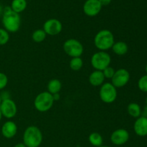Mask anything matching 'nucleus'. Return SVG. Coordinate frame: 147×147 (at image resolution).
Listing matches in <instances>:
<instances>
[{
  "label": "nucleus",
  "mask_w": 147,
  "mask_h": 147,
  "mask_svg": "<svg viewBox=\"0 0 147 147\" xmlns=\"http://www.w3.org/2000/svg\"><path fill=\"white\" fill-rule=\"evenodd\" d=\"M14 147H27L24 144V143H18L16 145H14Z\"/></svg>",
  "instance_id": "nucleus-30"
},
{
  "label": "nucleus",
  "mask_w": 147,
  "mask_h": 147,
  "mask_svg": "<svg viewBox=\"0 0 147 147\" xmlns=\"http://www.w3.org/2000/svg\"><path fill=\"white\" fill-rule=\"evenodd\" d=\"M142 116L147 118V105L146 106H145L143 112H142Z\"/></svg>",
  "instance_id": "nucleus-29"
},
{
  "label": "nucleus",
  "mask_w": 147,
  "mask_h": 147,
  "mask_svg": "<svg viewBox=\"0 0 147 147\" xmlns=\"http://www.w3.org/2000/svg\"><path fill=\"white\" fill-rule=\"evenodd\" d=\"M88 142L92 146L95 147L101 146L103 145V139L101 135L98 132H93L88 136Z\"/></svg>",
  "instance_id": "nucleus-20"
},
{
  "label": "nucleus",
  "mask_w": 147,
  "mask_h": 147,
  "mask_svg": "<svg viewBox=\"0 0 147 147\" xmlns=\"http://www.w3.org/2000/svg\"><path fill=\"white\" fill-rule=\"evenodd\" d=\"M111 49L115 54L117 55L121 56L124 55L128 53L129 47H128V45L125 42L119 41L114 42Z\"/></svg>",
  "instance_id": "nucleus-16"
},
{
  "label": "nucleus",
  "mask_w": 147,
  "mask_h": 147,
  "mask_svg": "<svg viewBox=\"0 0 147 147\" xmlns=\"http://www.w3.org/2000/svg\"><path fill=\"white\" fill-rule=\"evenodd\" d=\"M111 57L106 51H98L94 53L90 59L91 65L95 70L103 71L105 68L110 66Z\"/></svg>",
  "instance_id": "nucleus-5"
},
{
  "label": "nucleus",
  "mask_w": 147,
  "mask_h": 147,
  "mask_svg": "<svg viewBox=\"0 0 147 147\" xmlns=\"http://www.w3.org/2000/svg\"><path fill=\"white\" fill-rule=\"evenodd\" d=\"M129 131L124 129H119L112 132L111 135V142L116 146H121L125 144L129 140Z\"/></svg>",
  "instance_id": "nucleus-11"
},
{
  "label": "nucleus",
  "mask_w": 147,
  "mask_h": 147,
  "mask_svg": "<svg viewBox=\"0 0 147 147\" xmlns=\"http://www.w3.org/2000/svg\"><path fill=\"white\" fill-rule=\"evenodd\" d=\"M128 113L134 118H139L142 116V109L141 106L136 103H130L127 106Z\"/></svg>",
  "instance_id": "nucleus-18"
},
{
  "label": "nucleus",
  "mask_w": 147,
  "mask_h": 147,
  "mask_svg": "<svg viewBox=\"0 0 147 147\" xmlns=\"http://www.w3.org/2000/svg\"><path fill=\"white\" fill-rule=\"evenodd\" d=\"M3 12V9H2V7H1V5L0 4V14H1V13Z\"/></svg>",
  "instance_id": "nucleus-31"
},
{
  "label": "nucleus",
  "mask_w": 147,
  "mask_h": 147,
  "mask_svg": "<svg viewBox=\"0 0 147 147\" xmlns=\"http://www.w3.org/2000/svg\"><path fill=\"white\" fill-rule=\"evenodd\" d=\"M42 139V133L36 126H28L23 134V143L27 147H39Z\"/></svg>",
  "instance_id": "nucleus-2"
},
{
  "label": "nucleus",
  "mask_w": 147,
  "mask_h": 147,
  "mask_svg": "<svg viewBox=\"0 0 147 147\" xmlns=\"http://www.w3.org/2000/svg\"><path fill=\"white\" fill-rule=\"evenodd\" d=\"M99 147H111V146H103V145H102L101 146H99Z\"/></svg>",
  "instance_id": "nucleus-35"
},
{
  "label": "nucleus",
  "mask_w": 147,
  "mask_h": 147,
  "mask_svg": "<svg viewBox=\"0 0 147 147\" xmlns=\"http://www.w3.org/2000/svg\"><path fill=\"white\" fill-rule=\"evenodd\" d=\"M112 0H98V1L100 2V4H101V6H107L109 4H111Z\"/></svg>",
  "instance_id": "nucleus-27"
},
{
  "label": "nucleus",
  "mask_w": 147,
  "mask_h": 147,
  "mask_svg": "<svg viewBox=\"0 0 147 147\" xmlns=\"http://www.w3.org/2000/svg\"><path fill=\"white\" fill-rule=\"evenodd\" d=\"M43 30L47 35L55 36L60 34L63 30V24L57 19H50L43 24Z\"/></svg>",
  "instance_id": "nucleus-10"
},
{
  "label": "nucleus",
  "mask_w": 147,
  "mask_h": 147,
  "mask_svg": "<svg viewBox=\"0 0 147 147\" xmlns=\"http://www.w3.org/2000/svg\"><path fill=\"white\" fill-rule=\"evenodd\" d=\"M118 93L116 88L111 83H103L99 90V97L105 103H112L116 100Z\"/></svg>",
  "instance_id": "nucleus-7"
},
{
  "label": "nucleus",
  "mask_w": 147,
  "mask_h": 147,
  "mask_svg": "<svg viewBox=\"0 0 147 147\" xmlns=\"http://www.w3.org/2000/svg\"><path fill=\"white\" fill-rule=\"evenodd\" d=\"M8 83V78L7 75L0 72V90H3Z\"/></svg>",
  "instance_id": "nucleus-26"
},
{
  "label": "nucleus",
  "mask_w": 147,
  "mask_h": 147,
  "mask_svg": "<svg viewBox=\"0 0 147 147\" xmlns=\"http://www.w3.org/2000/svg\"><path fill=\"white\" fill-rule=\"evenodd\" d=\"M134 130L138 136H147V118L143 116L137 118L134 124Z\"/></svg>",
  "instance_id": "nucleus-14"
},
{
  "label": "nucleus",
  "mask_w": 147,
  "mask_h": 147,
  "mask_svg": "<svg viewBox=\"0 0 147 147\" xmlns=\"http://www.w3.org/2000/svg\"><path fill=\"white\" fill-rule=\"evenodd\" d=\"M0 111L2 116L7 119H12L17 115V106L15 102L11 98L4 99L0 105Z\"/></svg>",
  "instance_id": "nucleus-9"
},
{
  "label": "nucleus",
  "mask_w": 147,
  "mask_h": 147,
  "mask_svg": "<svg viewBox=\"0 0 147 147\" xmlns=\"http://www.w3.org/2000/svg\"><path fill=\"white\" fill-rule=\"evenodd\" d=\"M115 71H116V70H115L113 67H111V66H109L108 67L105 68L102 72H103L105 78L111 79L112 78H113V75H114Z\"/></svg>",
  "instance_id": "nucleus-25"
},
{
  "label": "nucleus",
  "mask_w": 147,
  "mask_h": 147,
  "mask_svg": "<svg viewBox=\"0 0 147 147\" xmlns=\"http://www.w3.org/2000/svg\"><path fill=\"white\" fill-rule=\"evenodd\" d=\"M105 79L103 72L100 70H94L90 73L88 78L89 83L94 87L101 86L104 83Z\"/></svg>",
  "instance_id": "nucleus-15"
},
{
  "label": "nucleus",
  "mask_w": 147,
  "mask_h": 147,
  "mask_svg": "<svg viewBox=\"0 0 147 147\" xmlns=\"http://www.w3.org/2000/svg\"><path fill=\"white\" fill-rule=\"evenodd\" d=\"M130 73L125 68H120L115 71L111 80V83L117 88H123L130 80Z\"/></svg>",
  "instance_id": "nucleus-8"
},
{
  "label": "nucleus",
  "mask_w": 147,
  "mask_h": 147,
  "mask_svg": "<svg viewBox=\"0 0 147 147\" xmlns=\"http://www.w3.org/2000/svg\"><path fill=\"white\" fill-rule=\"evenodd\" d=\"M145 70H146V75H147V64L146 65V67H145Z\"/></svg>",
  "instance_id": "nucleus-34"
},
{
  "label": "nucleus",
  "mask_w": 147,
  "mask_h": 147,
  "mask_svg": "<svg viewBox=\"0 0 147 147\" xmlns=\"http://www.w3.org/2000/svg\"><path fill=\"white\" fill-rule=\"evenodd\" d=\"M1 119H2V114H1V111H0V121H1Z\"/></svg>",
  "instance_id": "nucleus-32"
},
{
  "label": "nucleus",
  "mask_w": 147,
  "mask_h": 147,
  "mask_svg": "<svg viewBox=\"0 0 147 147\" xmlns=\"http://www.w3.org/2000/svg\"><path fill=\"white\" fill-rule=\"evenodd\" d=\"M27 0H13L11 4V9L16 13L22 12L27 8Z\"/></svg>",
  "instance_id": "nucleus-19"
},
{
  "label": "nucleus",
  "mask_w": 147,
  "mask_h": 147,
  "mask_svg": "<svg viewBox=\"0 0 147 147\" xmlns=\"http://www.w3.org/2000/svg\"><path fill=\"white\" fill-rule=\"evenodd\" d=\"M1 131L6 139H12L17 133V126L12 121H7L2 125Z\"/></svg>",
  "instance_id": "nucleus-13"
},
{
  "label": "nucleus",
  "mask_w": 147,
  "mask_h": 147,
  "mask_svg": "<svg viewBox=\"0 0 147 147\" xmlns=\"http://www.w3.org/2000/svg\"><path fill=\"white\" fill-rule=\"evenodd\" d=\"M94 45L100 51H106L111 49L115 42L114 35L109 30H100L94 37Z\"/></svg>",
  "instance_id": "nucleus-3"
},
{
  "label": "nucleus",
  "mask_w": 147,
  "mask_h": 147,
  "mask_svg": "<svg viewBox=\"0 0 147 147\" xmlns=\"http://www.w3.org/2000/svg\"><path fill=\"white\" fill-rule=\"evenodd\" d=\"M102 6L98 0H87L83 4V11L88 17H95L101 11Z\"/></svg>",
  "instance_id": "nucleus-12"
},
{
  "label": "nucleus",
  "mask_w": 147,
  "mask_h": 147,
  "mask_svg": "<svg viewBox=\"0 0 147 147\" xmlns=\"http://www.w3.org/2000/svg\"><path fill=\"white\" fill-rule=\"evenodd\" d=\"M47 37V34L45 33V32L41 29H39V30H36L35 31L33 32L32 34V39L34 42L37 43L42 42L44 41L46 39Z\"/></svg>",
  "instance_id": "nucleus-21"
},
{
  "label": "nucleus",
  "mask_w": 147,
  "mask_h": 147,
  "mask_svg": "<svg viewBox=\"0 0 147 147\" xmlns=\"http://www.w3.org/2000/svg\"><path fill=\"white\" fill-rule=\"evenodd\" d=\"M54 98L48 91H43L39 93L34 100V106L36 110L41 113L47 112L52 109L54 104Z\"/></svg>",
  "instance_id": "nucleus-4"
},
{
  "label": "nucleus",
  "mask_w": 147,
  "mask_h": 147,
  "mask_svg": "<svg viewBox=\"0 0 147 147\" xmlns=\"http://www.w3.org/2000/svg\"><path fill=\"white\" fill-rule=\"evenodd\" d=\"M63 50L68 56L73 57H80L84 51L82 43L76 39H68L63 44Z\"/></svg>",
  "instance_id": "nucleus-6"
},
{
  "label": "nucleus",
  "mask_w": 147,
  "mask_h": 147,
  "mask_svg": "<svg viewBox=\"0 0 147 147\" xmlns=\"http://www.w3.org/2000/svg\"><path fill=\"white\" fill-rule=\"evenodd\" d=\"M53 98H54V100L55 101H57V100H58L60 98V93H56V94H54V95H53Z\"/></svg>",
  "instance_id": "nucleus-28"
},
{
  "label": "nucleus",
  "mask_w": 147,
  "mask_h": 147,
  "mask_svg": "<svg viewBox=\"0 0 147 147\" xmlns=\"http://www.w3.org/2000/svg\"><path fill=\"white\" fill-rule=\"evenodd\" d=\"M1 101H2V99H1V96H0V105H1Z\"/></svg>",
  "instance_id": "nucleus-33"
},
{
  "label": "nucleus",
  "mask_w": 147,
  "mask_h": 147,
  "mask_svg": "<svg viewBox=\"0 0 147 147\" xmlns=\"http://www.w3.org/2000/svg\"><path fill=\"white\" fill-rule=\"evenodd\" d=\"M62 89V83L58 79H52L47 84V91L52 95L60 93Z\"/></svg>",
  "instance_id": "nucleus-17"
},
{
  "label": "nucleus",
  "mask_w": 147,
  "mask_h": 147,
  "mask_svg": "<svg viewBox=\"0 0 147 147\" xmlns=\"http://www.w3.org/2000/svg\"><path fill=\"white\" fill-rule=\"evenodd\" d=\"M21 17L20 14L12 11L11 7H6L3 11L2 24L4 30L8 32H16L21 27Z\"/></svg>",
  "instance_id": "nucleus-1"
},
{
  "label": "nucleus",
  "mask_w": 147,
  "mask_h": 147,
  "mask_svg": "<svg viewBox=\"0 0 147 147\" xmlns=\"http://www.w3.org/2000/svg\"><path fill=\"white\" fill-rule=\"evenodd\" d=\"M9 40V34L6 30L0 28V46L4 45Z\"/></svg>",
  "instance_id": "nucleus-23"
},
{
  "label": "nucleus",
  "mask_w": 147,
  "mask_h": 147,
  "mask_svg": "<svg viewBox=\"0 0 147 147\" xmlns=\"http://www.w3.org/2000/svg\"><path fill=\"white\" fill-rule=\"evenodd\" d=\"M138 87L142 92L147 93V75H144L139 78L138 81Z\"/></svg>",
  "instance_id": "nucleus-24"
},
{
  "label": "nucleus",
  "mask_w": 147,
  "mask_h": 147,
  "mask_svg": "<svg viewBox=\"0 0 147 147\" xmlns=\"http://www.w3.org/2000/svg\"><path fill=\"white\" fill-rule=\"evenodd\" d=\"M146 104L147 105V97H146Z\"/></svg>",
  "instance_id": "nucleus-36"
},
{
  "label": "nucleus",
  "mask_w": 147,
  "mask_h": 147,
  "mask_svg": "<svg viewBox=\"0 0 147 147\" xmlns=\"http://www.w3.org/2000/svg\"><path fill=\"white\" fill-rule=\"evenodd\" d=\"M83 61L80 57H73L70 61V67L74 71H78L83 67Z\"/></svg>",
  "instance_id": "nucleus-22"
}]
</instances>
